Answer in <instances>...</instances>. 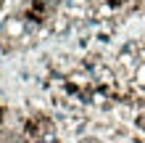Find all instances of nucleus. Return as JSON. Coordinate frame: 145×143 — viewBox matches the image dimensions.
Masks as SVG:
<instances>
[{"label": "nucleus", "mask_w": 145, "mask_h": 143, "mask_svg": "<svg viewBox=\"0 0 145 143\" xmlns=\"http://www.w3.org/2000/svg\"><path fill=\"white\" fill-rule=\"evenodd\" d=\"M71 27V21H69V16H56V21L50 24V29H53V35H66Z\"/></svg>", "instance_id": "f257e3e1"}, {"label": "nucleus", "mask_w": 145, "mask_h": 143, "mask_svg": "<svg viewBox=\"0 0 145 143\" xmlns=\"http://www.w3.org/2000/svg\"><path fill=\"white\" fill-rule=\"evenodd\" d=\"M0 3H3V0H0Z\"/></svg>", "instance_id": "f03ea898"}]
</instances>
